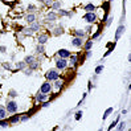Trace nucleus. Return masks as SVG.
Wrapping results in <instances>:
<instances>
[{
    "label": "nucleus",
    "instance_id": "obj_11",
    "mask_svg": "<svg viewBox=\"0 0 131 131\" xmlns=\"http://www.w3.org/2000/svg\"><path fill=\"white\" fill-rule=\"evenodd\" d=\"M57 15H58V17H60V16H61V17H72V16H73V12L65 11V9H62V8H60V9L57 11Z\"/></svg>",
    "mask_w": 131,
    "mask_h": 131
},
{
    "label": "nucleus",
    "instance_id": "obj_17",
    "mask_svg": "<svg viewBox=\"0 0 131 131\" xmlns=\"http://www.w3.org/2000/svg\"><path fill=\"white\" fill-rule=\"evenodd\" d=\"M29 28L32 29V32H33V33H35V32H38V30L41 29V23L35 21V23H32V24H29Z\"/></svg>",
    "mask_w": 131,
    "mask_h": 131
},
{
    "label": "nucleus",
    "instance_id": "obj_13",
    "mask_svg": "<svg viewBox=\"0 0 131 131\" xmlns=\"http://www.w3.org/2000/svg\"><path fill=\"white\" fill-rule=\"evenodd\" d=\"M70 54H72V53L69 52L68 49H60V50H57V56L61 57V58H69Z\"/></svg>",
    "mask_w": 131,
    "mask_h": 131
},
{
    "label": "nucleus",
    "instance_id": "obj_40",
    "mask_svg": "<svg viewBox=\"0 0 131 131\" xmlns=\"http://www.w3.org/2000/svg\"><path fill=\"white\" fill-rule=\"evenodd\" d=\"M28 118H29L28 115H24V117H21V118H20V121H21V122H25V121H28Z\"/></svg>",
    "mask_w": 131,
    "mask_h": 131
},
{
    "label": "nucleus",
    "instance_id": "obj_41",
    "mask_svg": "<svg viewBox=\"0 0 131 131\" xmlns=\"http://www.w3.org/2000/svg\"><path fill=\"white\" fill-rule=\"evenodd\" d=\"M48 106H49V102H48V101H45V102L42 103V107H48Z\"/></svg>",
    "mask_w": 131,
    "mask_h": 131
},
{
    "label": "nucleus",
    "instance_id": "obj_34",
    "mask_svg": "<svg viewBox=\"0 0 131 131\" xmlns=\"http://www.w3.org/2000/svg\"><path fill=\"white\" fill-rule=\"evenodd\" d=\"M102 70H103V66L102 65H99L97 69H95V74H99V73H102Z\"/></svg>",
    "mask_w": 131,
    "mask_h": 131
},
{
    "label": "nucleus",
    "instance_id": "obj_43",
    "mask_svg": "<svg viewBox=\"0 0 131 131\" xmlns=\"http://www.w3.org/2000/svg\"><path fill=\"white\" fill-rule=\"evenodd\" d=\"M0 66H2V65H0Z\"/></svg>",
    "mask_w": 131,
    "mask_h": 131
},
{
    "label": "nucleus",
    "instance_id": "obj_1",
    "mask_svg": "<svg viewBox=\"0 0 131 131\" xmlns=\"http://www.w3.org/2000/svg\"><path fill=\"white\" fill-rule=\"evenodd\" d=\"M45 78H47V81L49 82H53L60 78V72L57 70V69H49V70L45 73Z\"/></svg>",
    "mask_w": 131,
    "mask_h": 131
},
{
    "label": "nucleus",
    "instance_id": "obj_32",
    "mask_svg": "<svg viewBox=\"0 0 131 131\" xmlns=\"http://www.w3.org/2000/svg\"><path fill=\"white\" fill-rule=\"evenodd\" d=\"M123 30H125V27H123V25H121V27L118 28V30H117V38L121 36V33L123 32Z\"/></svg>",
    "mask_w": 131,
    "mask_h": 131
},
{
    "label": "nucleus",
    "instance_id": "obj_16",
    "mask_svg": "<svg viewBox=\"0 0 131 131\" xmlns=\"http://www.w3.org/2000/svg\"><path fill=\"white\" fill-rule=\"evenodd\" d=\"M73 35H74V37H80V38H83V37H86V32H85L83 29H74L73 30Z\"/></svg>",
    "mask_w": 131,
    "mask_h": 131
},
{
    "label": "nucleus",
    "instance_id": "obj_5",
    "mask_svg": "<svg viewBox=\"0 0 131 131\" xmlns=\"http://www.w3.org/2000/svg\"><path fill=\"white\" fill-rule=\"evenodd\" d=\"M58 20V15L56 11H50L45 15V23H56Z\"/></svg>",
    "mask_w": 131,
    "mask_h": 131
},
{
    "label": "nucleus",
    "instance_id": "obj_12",
    "mask_svg": "<svg viewBox=\"0 0 131 131\" xmlns=\"http://www.w3.org/2000/svg\"><path fill=\"white\" fill-rule=\"evenodd\" d=\"M70 44H72V47H74V48H81L82 44H83V40L80 38V37H74L73 40L70 41Z\"/></svg>",
    "mask_w": 131,
    "mask_h": 131
},
{
    "label": "nucleus",
    "instance_id": "obj_2",
    "mask_svg": "<svg viewBox=\"0 0 131 131\" xmlns=\"http://www.w3.org/2000/svg\"><path fill=\"white\" fill-rule=\"evenodd\" d=\"M5 109H7V113H9V114H16L17 110H19V105L16 103V101L11 99V101H7Z\"/></svg>",
    "mask_w": 131,
    "mask_h": 131
},
{
    "label": "nucleus",
    "instance_id": "obj_18",
    "mask_svg": "<svg viewBox=\"0 0 131 131\" xmlns=\"http://www.w3.org/2000/svg\"><path fill=\"white\" fill-rule=\"evenodd\" d=\"M95 8H97V7H95L93 3H89V4H86V5L83 7V9L86 11V12H94Z\"/></svg>",
    "mask_w": 131,
    "mask_h": 131
},
{
    "label": "nucleus",
    "instance_id": "obj_15",
    "mask_svg": "<svg viewBox=\"0 0 131 131\" xmlns=\"http://www.w3.org/2000/svg\"><path fill=\"white\" fill-rule=\"evenodd\" d=\"M50 8L52 11H58L60 8H62V3L60 0H53V3L50 4Z\"/></svg>",
    "mask_w": 131,
    "mask_h": 131
},
{
    "label": "nucleus",
    "instance_id": "obj_29",
    "mask_svg": "<svg viewBox=\"0 0 131 131\" xmlns=\"http://www.w3.org/2000/svg\"><path fill=\"white\" fill-rule=\"evenodd\" d=\"M19 121H20V117H19V115H15V117L11 118L9 123H11V125H13V123H16V122H19Z\"/></svg>",
    "mask_w": 131,
    "mask_h": 131
},
{
    "label": "nucleus",
    "instance_id": "obj_9",
    "mask_svg": "<svg viewBox=\"0 0 131 131\" xmlns=\"http://www.w3.org/2000/svg\"><path fill=\"white\" fill-rule=\"evenodd\" d=\"M35 99H36V102H45V101H48V94H44L41 91H38L35 95Z\"/></svg>",
    "mask_w": 131,
    "mask_h": 131
},
{
    "label": "nucleus",
    "instance_id": "obj_20",
    "mask_svg": "<svg viewBox=\"0 0 131 131\" xmlns=\"http://www.w3.org/2000/svg\"><path fill=\"white\" fill-rule=\"evenodd\" d=\"M35 60H36V57H35L33 54H29V56H25V58H24V62H25V64H27V66H28L29 64H32Z\"/></svg>",
    "mask_w": 131,
    "mask_h": 131
},
{
    "label": "nucleus",
    "instance_id": "obj_36",
    "mask_svg": "<svg viewBox=\"0 0 131 131\" xmlns=\"http://www.w3.org/2000/svg\"><path fill=\"white\" fill-rule=\"evenodd\" d=\"M83 30H85V32H86V33H90V32H91V24H89V25H88L86 28H85Z\"/></svg>",
    "mask_w": 131,
    "mask_h": 131
},
{
    "label": "nucleus",
    "instance_id": "obj_27",
    "mask_svg": "<svg viewBox=\"0 0 131 131\" xmlns=\"http://www.w3.org/2000/svg\"><path fill=\"white\" fill-rule=\"evenodd\" d=\"M36 11H37V7L35 4H29L27 7V12H36Z\"/></svg>",
    "mask_w": 131,
    "mask_h": 131
},
{
    "label": "nucleus",
    "instance_id": "obj_28",
    "mask_svg": "<svg viewBox=\"0 0 131 131\" xmlns=\"http://www.w3.org/2000/svg\"><path fill=\"white\" fill-rule=\"evenodd\" d=\"M8 95H9L11 98H16V97H17V91L12 89V90H9V91H8Z\"/></svg>",
    "mask_w": 131,
    "mask_h": 131
},
{
    "label": "nucleus",
    "instance_id": "obj_23",
    "mask_svg": "<svg viewBox=\"0 0 131 131\" xmlns=\"http://www.w3.org/2000/svg\"><path fill=\"white\" fill-rule=\"evenodd\" d=\"M21 32H23V35H24V36H32L33 35L32 29H30L29 27L28 28H21Z\"/></svg>",
    "mask_w": 131,
    "mask_h": 131
},
{
    "label": "nucleus",
    "instance_id": "obj_4",
    "mask_svg": "<svg viewBox=\"0 0 131 131\" xmlns=\"http://www.w3.org/2000/svg\"><path fill=\"white\" fill-rule=\"evenodd\" d=\"M52 90H53V85H52V82L47 81V82H42V85L40 86V90H38V91H41V93L49 95V94L52 93Z\"/></svg>",
    "mask_w": 131,
    "mask_h": 131
},
{
    "label": "nucleus",
    "instance_id": "obj_14",
    "mask_svg": "<svg viewBox=\"0 0 131 131\" xmlns=\"http://www.w3.org/2000/svg\"><path fill=\"white\" fill-rule=\"evenodd\" d=\"M69 62H70L72 68H75L77 65H78V56L77 54H70L69 56Z\"/></svg>",
    "mask_w": 131,
    "mask_h": 131
},
{
    "label": "nucleus",
    "instance_id": "obj_42",
    "mask_svg": "<svg viewBox=\"0 0 131 131\" xmlns=\"http://www.w3.org/2000/svg\"><path fill=\"white\" fill-rule=\"evenodd\" d=\"M109 2H113V0H109Z\"/></svg>",
    "mask_w": 131,
    "mask_h": 131
},
{
    "label": "nucleus",
    "instance_id": "obj_39",
    "mask_svg": "<svg viewBox=\"0 0 131 131\" xmlns=\"http://www.w3.org/2000/svg\"><path fill=\"white\" fill-rule=\"evenodd\" d=\"M42 3H45L47 5H50V4L53 3V0H42Z\"/></svg>",
    "mask_w": 131,
    "mask_h": 131
},
{
    "label": "nucleus",
    "instance_id": "obj_30",
    "mask_svg": "<svg viewBox=\"0 0 131 131\" xmlns=\"http://www.w3.org/2000/svg\"><path fill=\"white\" fill-rule=\"evenodd\" d=\"M9 125H11V123H9V121L7 122V121H4V119H3V122L0 123V127H2V128H7V127H8Z\"/></svg>",
    "mask_w": 131,
    "mask_h": 131
},
{
    "label": "nucleus",
    "instance_id": "obj_6",
    "mask_svg": "<svg viewBox=\"0 0 131 131\" xmlns=\"http://www.w3.org/2000/svg\"><path fill=\"white\" fill-rule=\"evenodd\" d=\"M82 19L86 21L88 24H93V23H95V20H97L98 17H97V15H95L94 12H86V13L83 15Z\"/></svg>",
    "mask_w": 131,
    "mask_h": 131
},
{
    "label": "nucleus",
    "instance_id": "obj_24",
    "mask_svg": "<svg viewBox=\"0 0 131 131\" xmlns=\"http://www.w3.org/2000/svg\"><path fill=\"white\" fill-rule=\"evenodd\" d=\"M83 45V49L85 50H90L91 49V47H93V40H88L85 44H82Z\"/></svg>",
    "mask_w": 131,
    "mask_h": 131
},
{
    "label": "nucleus",
    "instance_id": "obj_35",
    "mask_svg": "<svg viewBox=\"0 0 131 131\" xmlns=\"http://www.w3.org/2000/svg\"><path fill=\"white\" fill-rule=\"evenodd\" d=\"M113 111V109H109V110H107L106 113H105V115H103V119H106L107 117H109V115H110V113Z\"/></svg>",
    "mask_w": 131,
    "mask_h": 131
},
{
    "label": "nucleus",
    "instance_id": "obj_3",
    "mask_svg": "<svg viewBox=\"0 0 131 131\" xmlns=\"http://www.w3.org/2000/svg\"><path fill=\"white\" fill-rule=\"evenodd\" d=\"M54 61H56V69L57 70H65V69L68 68V58L57 57Z\"/></svg>",
    "mask_w": 131,
    "mask_h": 131
},
{
    "label": "nucleus",
    "instance_id": "obj_26",
    "mask_svg": "<svg viewBox=\"0 0 131 131\" xmlns=\"http://www.w3.org/2000/svg\"><path fill=\"white\" fill-rule=\"evenodd\" d=\"M21 72H23V73H24L25 75H32L35 70H32V69H30V68H28V66H27L25 69H23V70H21Z\"/></svg>",
    "mask_w": 131,
    "mask_h": 131
},
{
    "label": "nucleus",
    "instance_id": "obj_21",
    "mask_svg": "<svg viewBox=\"0 0 131 131\" xmlns=\"http://www.w3.org/2000/svg\"><path fill=\"white\" fill-rule=\"evenodd\" d=\"M7 109L5 107H3V106H0V121H3V119H5L7 118Z\"/></svg>",
    "mask_w": 131,
    "mask_h": 131
},
{
    "label": "nucleus",
    "instance_id": "obj_37",
    "mask_svg": "<svg viewBox=\"0 0 131 131\" xmlns=\"http://www.w3.org/2000/svg\"><path fill=\"white\" fill-rule=\"evenodd\" d=\"M125 125H126L125 122H121V123H119V126H118V130H123V128H125Z\"/></svg>",
    "mask_w": 131,
    "mask_h": 131
},
{
    "label": "nucleus",
    "instance_id": "obj_10",
    "mask_svg": "<svg viewBox=\"0 0 131 131\" xmlns=\"http://www.w3.org/2000/svg\"><path fill=\"white\" fill-rule=\"evenodd\" d=\"M48 41H49V36H48L47 33H41L40 36L37 37V42L41 44V45H45Z\"/></svg>",
    "mask_w": 131,
    "mask_h": 131
},
{
    "label": "nucleus",
    "instance_id": "obj_38",
    "mask_svg": "<svg viewBox=\"0 0 131 131\" xmlns=\"http://www.w3.org/2000/svg\"><path fill=\"white\" fill-rule=\"evenodd\" d=\"M0 52H2V53H7V47L2 45V47H0Z\"/></svg>",
    "mask_w": 131,
    "mask_h": 131
},
{
    "label": "nucleus",
    "instance_id": "obj_19",
    "mask_svg": "<svg viewBox=\"0 0 131 131\" xmlns=\"http://www.w3.org/2000/svg\"><path fill=\"white\" fill-rule=\"evenodd\" d=\"M36 54H44L45 53V48H44V45L41 44H37V47H36Z\"/></svg>",
    "mask_w": 131,
    "mask_h": 131
},
{
    "label": "nucleus",
    "instance_id": "obj_7",
    "mask_svg": "<svg viewBox=\"0 0 131 131\" xmlns=\"http://www.w3.org/2000/svg\"><path fill=\"white\" fill-rule=\"evenodd\" d=\"M24 20L28 23V24H32V23L37 21V16H36L35 12H27L24 15Z\"/></svg>",
    "mask_w": 131,
    "mask_h": 131
},
{
    "label": "nucleus",
    "instance_id": "obj_33",
    "mask_svg": "<svg viewBox=\"0 0 131 131\" xmlns=\"http://www.w3.org/2000/svg\"><path fill=\"white\" fill-rule=\"evenodd\" d=\"M82 114H83V113H82L81 110H80V111H77V113H75V119H77V121H80L81 117H82Z\"/></svg>",
    "mask_w": 131,
    "mask_h": 131
},
{
    "label": "nucleus",
    "instance_id": "obj_31",
    "mask_svg": "<svg viewBox=\"0 0 131 131\" xmlns=\"http://www.w3.org/2000/svg\"><path fill=\"white\" fill-rule=\"evenodd\" d=\"M3 68L5 69V70H11V69H12V65H11V62L8 61V62H4V64H3Z\"/></svg>",
    "mask_w": 131,
    "mask_h": 131
},
{
    "label": "nucleus",
    "instance_id": "obj_22",
    "mask_svg": "<svg viewBox=\"0 0 131 131\" xmlns=\"http://www.w3.org/2000/svg\"><path fill=\"white\" fill-rule=\"evenodd\" d=\"M15 66H16V69H19V70H23V69L27 68V64L24 61H17V62L15 64Z\"/></svg>",
    "mask_w": 131,
    "mask_h": 131
},
{
    "label": "nucleus",
    "instance_id": "obj_25",
    "mask_svg": "<svg viewBox=\"0 0 131 131\" xmlns=\"http://www.w3.org/2000/svg\"><path fill=\"white\" fill-rule=\"evenodd\" d=\"M53 82H54V85H53V86H54L57 90H60L61 88H62V85H64V83H62V81H60V78H58V80H56V81H53Z\"/></svg>",
    "mask_w": 131,
    "mask_h": 131
},
{
    "label": "nucleus",
    "instance_id": "obj_8",
    "mask_svg": "<svg viewBox=\"0 0 131 131\" xmlns=\"http://www.w3.org/2000/svg\"><path fill=\"white\" fill-rule=\"evenodd\" d=\"M50 30H52V35H53V36H56V37H58V36H61V35H64V32H65L64 28L61 27V25H56V27H53Z\"/></svg>",
    "mask_w": 131,
    "mask_h": 131
}]
</instances>
